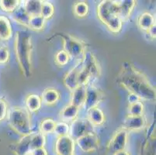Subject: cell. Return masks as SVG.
<instances>
[{"label":"cell","mask_w":156,"mask_h":155,"mask_svg":"<svg viewBox=\"0 0 156 155\" xmlns=\"http://www.w3.org/2000/svg\"><path fill=\"white\" fill-rule=\"evenodd\" d=\"M117 82L122 87L144 100L155 99V89L144 73L138 71L132 64H123L117 76Z\"/></svg>","instance_id":"1"},{"label":"cell","mask_w":156,"mask_h":155,"mask_svg":"<svg viewBox=\"0 0 156 155\" xmlns=\"http://www.w3.org/2000/svg\"><path fill=\"white\" fill-rule=\"evenodd\" d=\"M32 37L26 31L16 33L15 52L19 66L23 75L29 77L32 72Z\"/></svg>","instance_id":"2"},{"label":"cell","mask_w":156,"mask_h":155,"mask_svg":"<svg viewBox=\"0 0 156 155\" xmlns=\"http://www.w3.org/2000/svg\"><path fill=\"white\" fill-rule=\"evenodd\" d=\"M99 19L111 32L117 33L123 26V20L118 14V1H102L97 7Z\"/></svg>","instance_id":"3"},{"label":"cell","mask_w":156,"mask_h":155,"mask_svg":"<svg viewBox=\"0 0 156 155\" xmlns=\"http://www.w3.org/2000/svg\"><path fill=\"white\" fill-rule=\"evenodd\" d=\"M9 124L16 133L23 136H29L32 132L30 113L26 109L14 106L8 111Z\"/></svg>","instance_id":"4"},{"label":"cell","mask_w":156,"mask_h":155,"mask_svg":"<svg viewBox=\"0 0 156 155\" xmlns=\"http://www.w3.org/2000/svg\"><path fill=\"white\" fill-rule=\"evenodd\" d=\"M64 51L69 55L70 58L80 60L86 54V44L83 41L72 36L70 34H62Z\"/></svg>","instance_id":"5"},{"label":"cell","mask_w":156,"mask_h":155,"mask_svg":"<svg viewBox=\"0 0 156 155\" xmlns=\"http://www.w3.org/2000/svg\"><path fill=\"white\" fill-rule=\"evenodd\" d=\"M81 66L90 79H96L101 73L100 63L95 55L89 51H86L81 61Z\"/></svg>","instance_id":"6"},{"label":"cell","mask_w":156,"mask_h":155,"mask_svg":"<svg viewBox=\"0 0 156 155\" xmlns=\"http://www.w3.org/2000/svg\"><path fill=\"white\" fill-rule=\"evenodd\" d=\"M91 132H93V125L89 121L87 118L75 119L72 121L71 126H69V136L75 140Z\"/></svg>","instance_id":"7"},{"label":"cell","mask_w":156,"mask_h":155,"mask_svg":"<svg viewBox=\"0 0 156 155\" xmlns=\"http://www.w3.org/2000/svg\"><path fill=\"white\" fill-rule=\"evenodd\" d=\"M128 139V133L122 127L117 130L110 139L108 143V150L113 153L124 150L126 147Z\"/></svg>","instance_id":"8"},{"label":"cell","mask_w":156,"mask_h":155,"mask_svg":"<svg viewBox=\"0 0 156 155\" xmlns=\"http://www.w3.org/2000/svg\"><path fill=\"white\" fill-rule=\"evenodd\" d=\"M76 140L79 148L86 153L95 151L100 146V140L94 132L86 133Z\"/></svg>","instance_id":"9"},{"label":"cell","mask_w":156,"mask_h":155,"mask_svg":"<svg viewBox=\"0 0 156 155\" xmlns=\"http://www.w3.org/2000/svg\"><path fill=\"white\" fill-rule=\"evenodd\" d=\"M76 142L69 135L58 136L55 146L57 155H73Z\"/></svg>","instance_id":"10"},{"label":"cell","mask_w":156,"mask_h":155,"mask_svg":"<svg viewBox=\"0 0 156 155\" xmlns=\"http://www.w3.org/2000/svg\"><path fill=\"white\" fill-rule=\"evenodd\" d=\"M105 95L101 89L95 86H90L86 89V96L84 105L87 110L92 108L97 107V106L104 99Z\"/></svg>","instance_id":"11"},{"label":"cell","mask_w":156,"mask_h":155,"mask_svg":"<svg viewBox=\"0 0 156 155\" xmlns=\"http://www.w3.org/2000/svg\"><path fill=\"white\" fill-rule=\"evenodd\" d=\"M145 119L143 116H127L123 123V128L127 131H138L142 130L145 126Z\"/></svg>","instance_id":"12"},{"label":"cell","mask_w":156,"mask_h":155,"mask_svg":"<svg viewBox=\"0 0 156 155\" xmlns=\"http://www.w3.org/2000/svg\"><path fill=\"white\" fill-rule=\"evenodd\" d=\"M81 62L78 64L75 68H72L69 72H68L65 76L64 77V84L65 87L67 88L69 90L73 91L74 89L79 86L78 83V76H79V72L80 70Z\"/></svg>","instance_id":"13"},{"label":"cell","mask_w":156,"mask_h":155,"mask_svg":"<svg viewBox=\"0 0 156 155\" xmlns=\"http://www.w3.org/2000/svg\"><path fill=\"white\" fill-rule=\"evenodd\" d=\"M87 85H79L72 92L70 104L80 109L84 105L86 96Z\"/></svg>","instance_id":"14"},{"label":"cell","mask_w":156,"mask_h":155,"mask_svg":"<svg viewBox=\"0 0 156 155\" xmlns=\"http://www.w3.org/2000/svg\"><path fill=\"white\" fill-rule=\"evenodd\" d=\"M137 2L134 0L118 1V14L123 22L127 20L130 16Z\"/></svg>","instance_id":"15"},{"label":"cell","mask_w":156,"mask_h":155,"mask_svg":"<svg viewBox=\"0 0 156 155\" xmlns=\"http://www.w3.org/2000/svg\"><path fill=\"white\" fill-rule=\"evenodd\" d=\"M42 103L47 106H53L56 104L60 99V93L57 89L53 88H48L42 92Z\"/></svg>","instance_id":"16"},{"label":"cell","mask_w":156,"mask_h":155,"mask_svg":"<svg viewBox=\"0 0 156 155\" xmlns=\"http://www.w3.org/2000/svg\"><path fill=\"white\" fill-rule=\"evenodd\" d=\"M25 106L29 113H36L42 106L41 97L36 94L28 95L25 99Z\"/></svg>","instance_id":"17"},{"label":"cell","mask_w":156,"mask_h":155,"mask_svg":"<svg viewBox=\"0 0 156 155\" xmlns=\"http://www.w3.org/2000/svg\"><path fill=\"white\" fill-rule=\"evenodd\" d=\"M12 33V26L9 19L4 16H0V41H9Z\"/></svg>","instance_id":"18"},{"label":"cell","mask_w":156,"mask_h":155,"mask_svg":"<svg viewBox=\"0 0 156 155\" xmlns=\"http://www.w3.org/2000/svg\"><path fill=\"white\" fill-rule=\"evenodd\" d=\"M87 119L94 126H102L105 122V115L98 107L92 108L88 110Z\"/></svg>","instance_id":"19"},{"label":"cell","mask_w":156,"mask_h":155,"mask_svg":"<svg viewBox=\"0 0 156 155\" xmlns=\"http://www.w3.org/2000/svg\"><path fill=\"white\" fill-rule=\"evenodd\" d=\"M79 113V108L69 104V106L63 108L60 113V116L63 122H72L76 119Z\"/></svg>","instance_id":"20"},{"label":"cell","mask_w":156,"mask_h":155,"mask_svg":"<svg viewBox=\"0 0 156 155\" xmlns=\"http://www.w3.org/2000/svg\"><path fill=\"white\" fill-rule=\"evenodd\" d=\"M137 23L140 29L147 32L154 24H155L154 17L150 12H145L139 16Z\"/></svg>","instance_id":"21"},{"label":"cell","mask_w":156,"mask_h":155,"mask_svg":"<svg viewBox=\"0 0 156 155\" xmlns=\"http://www.w3.org/2000/svg\"><path fill=\"white\" fill-rule=\"evenodd\" d=\"M42 1L37 0H28L23 4V7L30 16L35 15H41Z\"/></svg>","instance_id":"22"},{"label":"cell","mask_w":156,"mask_h":155,"mask_svg":"<svg viewBox=\"0 0 156 155\" xmlns=\"http://www.w3.org/2000/svg\"><path fill=\"white\" fill-rule=\"evenodd\" d=\"M30 135L23 136V138L16 144L14 151L16 155H26L30 152Z\"/></svg>","instance_id":"23"},{"label":"cell","mask_w":156,"mask_h":155,"mask_svg":"<svg viewBox=\"0 0 156 155\" xmlns=\"http://www.w3.org/2000/svg\"><path fill=\"white\" fill-rule=\"evenodd\" d=\"M45 144V136L41 132L35 134L30 135V151L34 149L42 148Z\"/></svg>","instance_id":"24"},{"label":"cell","mask_w":156,"mask_h":155,"mask_svg":"<svg viewBox=\"0 0 156 155\" xmlns=\"http://www.w3.org/2000/svg\"><path fill=\"white\" fill-rule=\"evenodd\" d=\"M45 19L41 15H35L30 16L28 27L33 30L39 31L44 29L45 25Z\"/></svg>","instance_id":"25"},{"label":"cell","mask_w":156,"mask_h":155,"mask_svg":"<svg viewBox=\"0 0 156 155\" xmlns=\"http://www.w3.org/2000/svg\"><path fill=\"white\" fill-rule=\"evenodd\" d=\"M143 113H144V104L141 100L129 103L128 109H127V116H143Z\"/></svg>","instance_id":"26"},{"label":"cell","mask_w":156,"mask_h":155,"mask_svg":"<svg viewBox=\"0 0 156 155\" xmlns=\"http://www.w3.org/2000/svg\"><path fill=\"white\" fill-rule=\"evenodd\" d=\"M13 17L16 22L28 27V23H29L30 16L28 15L27 12L25 11L23 7H18V8L13 12Z\"/></svg>","instance_id":"27"},{"label":"cell","mask_w":156,"mask_h":155,"mask_svg":"<svg viewBox=\"0 0 156 155\" xmlns=\"http://www.w3.org/2000/svg\"><path fill=\"white\" fill-rule=\"evenodd\" d=\"M20 5V1L18 0H1L0 9L6 12H13Z\"/></svg>","instance_id":"28"},{"label":"cell","mask_w":156,"mask_h":155,"mask_svg":"<svg viewBox=\"0 0 156 155\" xmlns=\"http://www.w3.org/2000/svg\"><path fill=\"white\" fill-rule=\"evenodd\" d=\"M56 123V122L52 119H44L40 124V132L44 135L54 133Z\"/></svg>","instance_id":"29"},{"label":"cell","mask_w":156,"mask_h":155,"mask_svg":"<svg viewBox=\"0 0 156 155\" xmlns=\"http://www.w3.org/2000/svg\"><path fill=\"white\" fill-rule=\"evenodd\" d=\"M74 14L79 18L86 16L89 12V5L86 2H79L74 5Z\"/></svg>","instance_id":"30"},{"label":"cell","mask_w":156,"mask_h":155,"mask_svg":"<svg viewBox=\"0 0 156 155\" xmlns=\"http://www.w3.org/2000/svg\"><path fill=\"white\" fill-rule=\"evenodd\" d=\"M55 13V7L53 4L50 2H42L41 10V16L44 19H51Z\"/></svg>","instance_id":"31"},{"label":"cell","mask_w":156,"mask_h":155,"mask_svg":"<svg viewBox=\"0 0 156 155\" xmlns=\"http://www.w3.org/2000/svg\"><path fill=\"white\" fill-rule=\"evenodd\" d=\"M70 57L65 52L64 50L59 51L58 52H57L55 57V62L59 66H65L67 65L70 61Z\"/></svg>","instance_id":"32"},{"label":"cell","mask_w":156,"mask_h":155,"mask_svg":"<svg viewBox=\"0 0 156 155\" xmlns=\"http://www.w3.org/2000/svg\"><path fill=\"white\" fill-rule=\"evenodd\" d=\"M54 133H56V135H58V136L69 135V126L67 123H65L63 121L57 123Z\"/></svg>","instance_id":"33"},{"label":"cell","mask_w":156,"mask_h":155,"mask_svg":"<svg viewBox=\"0 0 156 155\" xmlns=\"http://www.w3.org/2000/svg\"><path fill=\"white\" fill-rule=\"evenodd\" d=\"M9 60V51L5 46H0V64L3 65Z\"/></svg>","instance_id":"34"},{"label":"cell","mask_w":156,"mask_h":155,"mask_svg":"<svg viewBox=\"0 0 156 155\" xmlns=\"http://www.w3.org/2000/svg\"><path fill=\"white\" fill-rule=\"evenodd\" d=\"M8 114V104L3 99H0V122L2 121Z\"/></svg>","instance_id":"35"},{"label":"cell","mask_w":156,"mask_h":155,"mask_svg":"<svg viewBox=\"0 0 156 155\" xmlns=\"http://www.w3.org/2000/svg\"><path fill=\"white\" fill-rule=\"evenodd\" d=\"M31 155H48V152L45 150L44 147H42V148H38V149H34V150H31L30 152Z\"/></svg>","instance_id":"36"},{"label":"cell","mask_w":156,"mask_h":155,"mask_svg":"<svg viewBox=\"0 0 156 155\" xmlns=\"http://www.w3.org/2000/svg\"><path fill=\"white\" fill-rule=\"evenodd\" d=\"M147 33H148V35L150 36V37L151 38V39H155V33H156V25L155 24H154V25L151 26V28H150L147 31Z\"/></svg>","instance_id":"37"},{"label":"cell","mask_w":156,"mask_h":155,"mask_svg":"<svg viewBox=\"0 0 156 155\" xmlns=\"http://www.w3.org/2000/svg\"><path fill=\"white\" fill-rule=\"evenodd\" d=\"M113 155H130V153L126 151L125 150H120V151L117 152V153H113Z\"/></svg>","instance_id":"38"},{"label":"cell","mask_w":156,"mask_h":155,"mask_svg":"<svg viewBox=\"0 0 156 155\" xmlns=\"http://www.w3.org/2000/svg\"><path fill=\"white\" fill-rule=\"evenodd\" d=\"M26 155H31V154H30V153H27V154H26Z\"/></svg>","instance_id":"39"},{"label":"cell","mask_w":156,"mask_h":155,"mask_svg":"<svg viewBox=\"0 0 156 155\" xmlns=\"http://www.w3.org/2000/svg\"><path fill=\"white\" fill-rule=\"evenodd\" d=\"M73 155H74V154H73Z\"/></svg>","instance_id":"40"}]
</instances>
